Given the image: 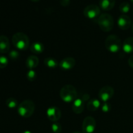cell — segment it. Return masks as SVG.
<instances>
[{"instance_id":"cell-1","label":"cell","mask_w":133,"mask_h":133,"mask_svg":"<svg viewBox=\"0 0 133 133\" xmlns=\"http://www.w3.org/2000/svg\"><path fill=\"white\" fill-rule=\"evenodd\" d=\"M12 44L16 48L20 51H25L29 47L28 36L23 32H16L12 38Z\"/></svg>"},{"instance_id":"cell-2","label":"cell","mask_w":133,"mask_h":133,"mask_svg":"<svg viewBox=\"0 0 133 133\" xmlns=\"http://www.w3.org/2000/svg\"><path fill=\"white\" fill-rule=\"evenodd\" d=\"M77 92L75 87L70 84H67L62 87L60 91L61 99L66 103L74 102L77 99Z\"/></svg>"},{"instance_id":"cell-3","label":"cell","mask_w":133,"mask_h":133,"mask_svg":"<svg viewBox=\"0 0 133 133\" xmlns=\"http://www.w3.org/2000/svg\"><path fill=\"white\" fill-rule=\"evenodd\" d=\"M35 110V105L31 100L27 99L22 101L18 107V112L22 117L28 118L33 114Z\"/></svg>"},{"instance_id":"cell-4","label":"cell","mask_w":133,"mask_h":133,"mask_svg":"<svg viewBox=\"0 0 133 133\" xmlns=\"http://www.w3.org/2000/svg\"><path fill=\"white\" fill-rule=\"evenodd\" d=\"M105 47L110 53H117L122 48V41L117 35H109L105 40Z\"/></svg>"},{"instance_id":"cell-5","label":"cell","mask_w":133,"mask_h":133,"mask_svg":"<svg viewBox=\"0 0 133 133\" xmlns=\"http://www.w3.org/2000/svg\"><path fill=\"white\" fill-rule=\"evenodd\" d=\"M97 23L100 29L104 32H109L114 27V18L110 14H103L99 16L97 19Z\"/></svg>"},{"instance_id":"cell-6","label":"cell","mask_w":133,"mask_h":133,"mask_svg":"<svg viewBox=\"0 0 133 133\" xmlns=\"http://www.w3.org/2000/svg\"><path fill=\"white\" fill-rule=\"evenodd\" d=\"M100 12H101L100 8L97 5H94V4L86 6L83 11L85 17L90 19L98 18L100 16Z\"/></svg>"},{"instance_id":"cell-7","label":"cell","mask_w":133,"mask_h":133,"mask_svg":"<svg viewBox=\"0 0 133 133\" xmlns=\"http://www.w3.org/2000/svg\"><path fill=\"white\" fill-rule=\"evenodd\" d=\"M114 94V88L110 86H105L99 90L98 93V97L101 101L103 102H107L112 98Z\"/></svg>"},{"instance_id":"cell-8","label":"cell","mask_w":133,"mask_h":133,"mask_svg":"<svg viewBox=\"0 0 133 133\" xmlns=\"http://www.w3.org/2000/svg\"><path fill=\"white\" fill-rule=\"evenodd\" d=\"M96 127V122L92 116H87L82 125L83 133H93Z\"/></svg>"},{"instance_id":"cell-9","label":"cell","mask_w":133,"mask_h":133,"mask_svg":"<svg viewBox=\"0 0 133 133\" xmlns=\"http://www.w3.org/2000/svg\"><path fill=\"white\" fill-rule=\"evenodd\" d=\"M48 119L53 122H56L59 120L62 116L61 110L56 107H51L48 108L46 111Z\"/></svg>"},{"instance_id":"cell-10","label":"cell","mask_w":133,"mask_h":133,"mask_svg":"<svg viewBox=\"0 0 133 133\" xmlns=\"http://www.w3.org/2000/svg\"><path fill=\"white\" fill-rule=\"evenodd\" d=\"M118 25L122 30H127L131 25V19L129 16L122 14L118 19Z\"/></svg>"},{"instance_id":"cell-11","label":"cell","mask_w":133,"mask_h":133,"mask_svg":"<svg viewBox=\"0 0 133 133\" xmlns=\"http://www.w3.org/2000/svg\"><path fill=\"white\" fill-rule=\"evenodd\" d=\"M75 65V60L73 57H66L62 59L59 64L61 69L63 70H70L74 68Z\"/></svg>"},{"instance_id":"cell-12","label":"cell","mask_w":133,"mask_h":133,"mask_svg":"<svg viewBox=\"0 0 133 133\" xmlns=\"http://www.w3.org/2000/svg\"><path fill=\"white\" fill-rule=\"evenodd\" d=\"M84 101L82 98H77L73 102L72 110L77 114H81L84 109Z\"/></svg>"},{"instance_id":"cell-13","label":"cell","mask_w":133,"mask_h":133,"mask_svg":"<svg viewBox=\"0 0 133 133\" xmlns=\"http://www.w3.org/2000/svg\"><path fill=\"white\" fill-rule=\"evenodd\" d=\"M10 42L9 40L5 35L0 36V53L5 54L10 50Z\"/></svg>"},{"instance_id":"cell-14","label":"cell","mask_w":133,"mask_h":133,"mask_svg":"<svg viewBox=\"0 0 133 133\" xmlns=\"http://www.w3.org/2000/svg\"><path fill=\"white\" fill-rule=\"evenodd\" d=\"M39 63V59L35 55H31L27 57L25 62L26 67L29 70H34L38 66Z\"/></svg>"},{"instance_id":"cell-15","label":"cell","mask_w":133,"mask_h":133,"mask_svg":"<svg viewBox=\"0 0 133 133\" xmlns=\"http://www.w3.org/2000/svg\"><path fill=\"white\" fill-rule=\"evenodd\" d=\"M122 49L126 53H133V37H129L125 40L122 45Z\"/></svg>"},{"instance_id":"cell-16","label":"cell","mask_w":133,"mask_h":133,"mask_svg":"<svg viewBox=\"0 0 133 133\" xmlns=\"http://www.w3.org/2000/svg\"><path fill=\"white\" fill-rule=\"evenodd\" d=\"M116 0H100L99 6L103 10H110L114 7Z\"/></svg>"},{"instance_id":"cell-17","label":"cell","mask_w":133,"mask_h":133,"mask_svg":"<svg viewBox=\"0 0 133 133\" xmlns=\"http://www.w3.org/2000/svg\"><path fill=\"white\" fill-rule=\"evenodd\" d=\"M101 106V103L100 101L97 99L94 98L90 100L87 104V109L89 111L94 112L97 110Z\"/></svg>"},{"instance_id":"cell-18","label":"cell","mask_w":133,"mask_h":133,"mask_svg":"<svg viewBox=\"0 0 133 133\" xmlns=\"http://www.w3.org/2000/svg\"><path fill=\"white\" fill-rule=\"evenodd\" d=\"M30 49L32 53L35 54H40L42 53L44 50V45L42 43L36 42L32 44V45L30 46Z\"/></svg>"},{"instance_id":"cell-19","label":"cell","mask_w":133,"mask_h":133,"mask_svg":"<svg viewBox=\"0 0 133 133\" xmlns=\"http://www.w3.org/2000/svg\"><path fill=\"white\" fill-rule=\"evenodd\" d=\"M44 64L49 68H55L58 66L57 61L54 58L52 57H48L44 59Z\"/></svg>"},{"instance_id":"cell-20","label":"cell","mask_w":133,"mask_h":133,"mask_svg":"<svg viewBox=\"0 0 133 133\" xmlns=\"http://www.w3.org/2000/svg\"><path fill=\"white\" fill-rule=\"evenodd\" d=\"M6 105L9 109H15L18 106V101L14 97H9L6 100Z\"/></svg>"},{"instance_id":"cell-21","label":"cell","mask_w":133,"mask_h":133,"mask_svg":"<svg viewBox=\"0 0 133 133\" xmlns=\"http://www.w3.org/2000/svg\"><path fill=\"white\" fill-rule=\"evenodd\" d=\"M119 11L121 12L123 14H127L129 12L130 9H131V6H130V4L128 2H123L122 3H121V5H119Z\"/></svg>"},{"instance_id":"cell-22","label":"cell","mask_w":133,"mask_h":133,"mask_svg":"<svg viewBox=\"0 0 133 133\" xmlns=\"http://www.w3.org/2000/svg\"><path fill=\"white\" fill-rule=\"evenodd\" d=\"M51 130L54 133H61L62 131V126L59 123L54 122L51 125Z\"/></svg>"},{"instance_id":"cell-23","label":"cell","mask_w":133,"mask_h":133,"mask_svg":"<svg viewBox=\"0 0 133 133\" xmlns=\"http://www.w3.org/2000/svg\"><path fill=\"white\" fill-rule=\"evenodd\" d=\"M27 78L30 81H34L36 78V73L34 70H29L27 73Z\"/></svg>"},{"instance_id":"cell-24","label":"cell","mask_w":133,"mask_h":133,"mask_svg":"<svg viewBox=\"0 0 133 133\" xmlns=\"http://www.w3.org/2000/svg\"><path fill=\"white\" fill-rule=\"evenodd\" d=\"M9 64L7 57L4 55H0V68H5Z\"/></svg>"},{"instance_id":"cell-25","label":"cell","mask_w":133,"mask_h":133,"mask_svg":"<svg viewBox=\"0 0 133 133\" xmlns=\"http://www.w3.org/2000/svg\"><path fill=\"white\" fill-rule=\"evenodd\" d=\"M9 55L10 59L13 60V61H15V60L18 59L19 58V53L16 50H12L9 52Z\"/></svg>"},{"instance_id":"cell-26","label":"cell","mask_w":133,"mask_h":133,"mask_svg":"<svg viewBox=\"0 0 133 133\" xmlns=\"http://www.w3.org/2000/svg\"><path fill=\"white\" fill-rule=\"evenodd\" d=\"M111 110V105L107 102H104L101 105V110L103 112H109Z\"/></svg>"},{"instance_id":"cell-27","label":"cell","mask_w":133,"mask_h":133,"mask_svg":"<svg viewBox=\"0 0 133 133\" xmlns=\"http://www.w3.org/2000/svg\"><path fill=\"white\" fill-rule=\"evenodd\" d=\"M61 5L63 6H67L70 5V0H61L60 1Z\"/></svg>"},{"instance_id":"cell-28","label":"cell","mask_w":133,"mask_h":133,"mask_svg":"<svg viewBox=\"0 0 133 133\" xmlns=\"http://www.w3.org/2000/svg\"><path fill=\"white\" fill-rule=\"evenodd\" d=\"M128 63H129V65L130 66V67H131L132 68H133V55L131 56V57L129 58Z\"/></svg>"},{"instance_id":"cell-29","label":"cell","mask_w":133,"mask_h":133,"mask_svg":"<svg viewBox=\"0 0 133 133\" xmlns=\"http://www.w3.org/2000/svg\"><path fill=\"white\" fill-rule=\"evenodd\" d=\"M89 98H90V96L88 94H85L83 95V97H82V99H83L84 101H87L88 99H89Z\"/></svg>"},{"instance_id":"cell-30","label":"cell","mask_w":133,"mask_h":133,"mask_svg":"<svg viewBox=\"0 0 133 133\" xmlns=\"http://www.w3.org/2000/svg\"><path fill=\"white\" fill-rule=\"evenodd\" d=\"M22 133H32V132L29 131H23V132H22Z\"/></svg>"},{"instance_id":"cell-31","label":"cell","mask_w":133,"mask_h":133,"mask_svg":"<svg viewBox=\"0 0 133 133\" xmlns=\"http://www.w3.org/2000/svg\"><path fill=\"white\" fill-rule=\"evenodd\" d=\"M31 1H33V2H38V1H39L40 0H31Z\"/></svg>"},{"instance_id":"cell-32","label":"cell","mask_w":133,"mask_h":133,"mask_svg":"<svg viewBox=\"0 0 133 133\" xmlns=\"http://www.w3.org/2000/svg\"><path fill=\"white\" fill-rule=\"evenodd\" d=\"M71 133H81V132H79V131H75V132H71Z\"/></svg>"},{"instance_id":"cell-33","label":"cell","mask_w":133,"mask_h":133,"mask_svg":"<svg viewBox=\"0 0 133 133\" xmlns=\"http://www.w3.org/2000/svg\"><path fill=\"white\" fill-rule=\"evenodd\" d=\"M132 33H133V23H132Z\"/></svg>"},{"instance_id":"cell-34","label":"cell","mask_w":133,"mask_h":133,"mask_svg":"<svg viewBox=\"0 0 133 133\" xmlns=\"http://www.w3.org/2000/svg\"><path fill=\"white\" fill-rule=\"evenodd\" d=\"M130 1H131V2L133 4V0H130Z\"/></svg>"}]
</instances>
